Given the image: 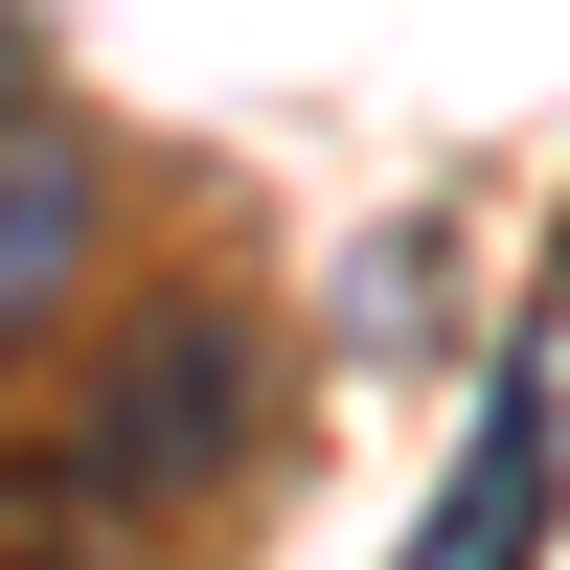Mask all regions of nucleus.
Instances as JSON below:
<instances>
[{"label": "nucleus", "instance_id": "nucleus-5", "mask_svg": "<svg viewBox=\"0 0 570 570\" xmlns=\"http://www.w3.org/2000/svg\"><path fill=\"white\" fill-rule=\"evenodd\" d=\"M502 411L570 456V252H548V297H525V343H502Z\"/></svg>", "mask_w": 570, "mask_h": 570}, {"label": "nucleus", "instance_id": "nucleus-4", "mask_svg": "<svg viewBox=\"0 0 570 570\" xmlns=\"http://www.w3.org/2000/svg\"><path fill=\"white\" fill-rule=\"evenodd\" d=\"M343 343H434V228H365V274H343Z\"/></svg>", "mask_w": 570, "mask_h": 570}, {"label": "nucleus", "instance_id": "nucleus-2", "mask_svg": "<svg viewBox=\"0 0 570 570\" xmlns=\"http://www.w3.org/2000/svg\"><path fill=\"white\" fill-rule=\"evenodd\" d=\"M548 525H570V456H548L525 411L480 389V456H456V480H434V525H411L389 570H548Z\"/></svg>", "mask_w": 570, "mask_h": 570}, {"label": "nucleus", "instance_id": "nucleus-6", "mask_svg": "<svg viewBox=\"0 0 570 570\" xmlns=\"http://www.w3.org/2000/svg\"><path fill=\"white\" fill-rule=\"evenodd\" d=\"M0 137H23V0H0Z\"/></svg>", "mask_w": 570, "mask_h": 570}, {"label": "nucleus", "instance_id": "nucleus-3", "mask_svg": "<svg viewBox=\"0 0 570 570\" xmlns=\"http://www.w3.org/2000/svg\"><path fill=\"white\" fill-rule=\"evenodd\" d=\"M91 228H115V183H91V137H0V343L23 320H69V274H91Z\"/></svg>", "mask_w": 570, "mask_h": 570}, {"label": "nucleus", "instance_id": "nucleus-1", "mask_svg": "<svg viewBox=\"0 0 570 570\" xmlns=\"http://www.w3.org/2000/svg\"><path fill=\"white\" fill-rule=\"evenodd\" d=\"M252 434H274V320H252V297H160V320L91 343L46 480H69V502H228Z\"/></svg>", "mask_w": 570, "mask_h": 570}]
</instances>
